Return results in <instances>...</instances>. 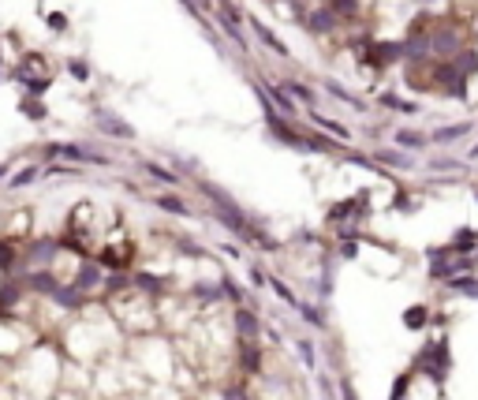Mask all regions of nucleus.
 Segmentation results:
<instances>
[{"mask_svg":"<svg viewBox=\"0 0 478 400\" xmlns=\"http://www.w3.org/2000/svg\"><path fill=\"white\" fill-rule=\"evenodd\" d=\"M251 27H254V34L262 38V45H266V49H273L277 57H288V45H284V41H280V38L273 34V30H269V27L262 23V19H251Z\"/></svg>","mask_w":478,"mask_h":400,"instance_id":"f257e3e1","label":"nucleus"},{"mask_svg":"<svg viewBox=\"0 0 478 400\" xmlns=\"http://www.w3.org/2000/svg\"><path fill=\"white\" fill-rule=\"evenodd\" d=\"M94 285H101V269H97L94 262H82V266H79V277H75V285H71V288L90 292Z\"/></svg>","mask_w":478,"mask_h":400,"instance_id":"f03ea898","label":"nucleus"},{"mask_svg":"<svg viewBox=\"0 0 478 400\" xmlns=\"http://www.w3.org/2000/svg\"><path fill=\"white\" fill-rule=\"evenodd\" d=\"M396 57H400V45H385V41L382 45H370V52H366V60H370L374 68H385V64L396 60Z\"/></svg>","mask_w":478,"mask_h":400,"instance_id":"7ed1b4c3","label":"nucleus"},{"mask_svg":"<svg viewBox=\"0 0 478 400\" xmlns=\"http://www.w3.org/2000/svg\"><path fill=\"white\" fill-rule=\"evenodd\" d=\"M236 326H239V333H243V341H254V337H258V318L251 315V310H239V315H236Z\"/></svg>","mask_w":478,"mask_h":400,"instance_id":"20e7f679","label":"nucleus"},{"mask_svg":"<svg viewBox=\"0 0 478 400\" xmlns=\"http://www.w3.org/2000/svg\"><path fill=\"white\" fill-rule=\"evenodd\" d=\"M15 258H19V247L12 240H0V273L15 269Z\"/></svg>","mask_w":478,"mask_h":400,"instance_id":"39448f33","label":"nucleus"},{"mask_svg":"<svg viewBox=\"0 0 478 400\" xmlns=\"http://www.w3.org/2000/svg\"><path fill=\"white\" fill-rule=\"evenodd\" d=\"M430 45L437 49V52H456V45H460V41H456V34H452V30H437Z\"/></svg>","mask_w":478,"mask_h":400,"instance_id":"423d86ee","label":"nucleus"},{"mask_svg":"<svg viewBox=\"0 0 478 400\" xmlns=\"http://www.w3.org/2000/svg\"><path fill=\"white\" fill-rule=\"evenodd\" d=\"M310 116H314V124L325 127V131H333L336 138H340V143H347V138H352V135H347V127H340L336 120H325V116H318V113H310Z\"/></svg>","mask_w":478,"mask_h":400,"instance_id":"0eeeda50","label":"nucleus"},{"mask_svg":"<svg viewBox=\"0 0 478 400\" xmlns=\"http://www.w3.org/2000/svg\"><path fill=\"white\" fill-rule=\"evenodd\" d=\"M34 176H38V165H27V169H19L15 176H8V187H27Z\"/></svg>","mask_w":478,"mask_h":400,"instance_id":"6e6552de","label":"nucleus"},{"mask_svg":"<svg viewBox=\"0 0 478 400\" xmlns=\"http://www.w3.org/2000/svg\"><path fill=\"white\" fill-rule=\"evenodd\" d=\"M333 23H336V15L329 12V8H321V12L310 19V30H314V34H321V30H329Z\"/></svg>","mask_w":478,"mask_h":400,"instance_id":"1a4fd4ad","label":"nucleus"},{"mask_svg":"<svg viewBox=\"0 0 478 400\" xmlns=\"http://www.w3.org/2000/svg\"><path fill=\"white\" fill-rule=\"evenodd\" d=\"M101 127H105V131H113V135H120V138H131V135H135L131 127H124L116 116H105V113H101Z\"/></svg>","mask_w":478,"mask_h":400,"instance_id":"9d476101","label":"nucleus"},{"mask_svg":"<svg viewBox=\"0 0 478 400\" xmlns=\"http://www.w3.org/2000/svg\"><path fill=\"white\" fill-rule=\"evenodd\" d=\"M456 71H460L463 79H467V75H475L478 71V52H463V57L456 60Z\"/></svg>","mask_w":478,"mask_h":400,"instance_id":"9b49d317","label":"nucleus"},{"mask_svg":"<svg viewBox=\"0 0 478 400\" xmlns=\"http://www.w3.org/2000/svg\"><path fill=\"white\" fill-rule=\"evenodd\" d=\"M266 97H273V105H277L280 113H296V101H291L284 90H266Z\"/></svg>","mask_w":478,"mask_h":400,"instance_id":"f8f14e48","label":"nucleus"},{"mask_svg":"<svg viewBox=\"0 0 478 400\" xmlns=\"http://www.w3.org/2000/svg\"><path fill=\"white\" fill-rule=\"evenodd\" d=\"M284 94H296L303 105H314V94H310V86H303V83H288V86H284Z\"/></svg>","mask_w":478,"mask_h":400,"instance_id":"ddd939ff","label":"nucleus"},{"mask_svg":"<svg viewBox=\"0 0 478 400\" xmlns=\"http://www.w3.org/2000/svg\"><path fill=\"white\" fill-rule=\"evenodd\" d=\"M325 90H329L333 97H340V101H352V105H355V109H363V101H355V97H352V94H347V90H344V86H340V83H325Z\"/></svg>","mask_w":478,"mask_h":400,"instance_id":"4468645a","label":"nucleus"},{"mask_svg":"<svg viewBox=\"0 0 478 400\" xmlns=\"http://www.w3.org/2000/svg\"><path fill=\"white\" fill-rule=\"evenodd\" d=\"M157 206H161V210H168V213H187V206H183L180 199H172V194H161Z\"/></svg>","mask_w":478,"mask_h":400,"instance_id":"2eb2a0df","label":"nucleus"},{"mask_svg":"<svg viewBox=\"0 0 478 400\" xmlns=\"http://www.w3.org/2000/svg\"><path fill=\"white\" fill-rule=\"evenodd\" d=\"M463 131H467V124H456V127H441L433 138H437V143H449V138H460Z\"/></svg>","mask_w":478,"mask_h":400,"instance_id":"dca6fc26","label":"nucleus"},{"mask_svg":"<svg viewBox=\"0 0 478 400\" xmlns=\"http://www.w3.org/2000/svg\"><path fill=\"white\" fill-rule=\"evenodd\" d=\"M329 12H336V15H355V12H358V4H355V0H333Z\"/></svg>","mask_w":478,"mask_h":400,"instance_id":"f3484780","label":"nucleus"},{"mask_svg":"<svg viewBox=\"0 0 478 400\" xmlns=\"http://www.w3.org/2000/svg\"><path fill=\"white\" fill-rule=\"evenodd\" d=\"M377 161H385V165H400V169H407V165H411L407 157H400V154H389V150H382V154H377Z\"/></svg>","mask_w":478,"mask_h":400,"instance_id":"a211bd4d","label":"nucleus"},{"mask_svg":"<svg viewBox=\"0 0 478 400\" xmlns=\"http://www.w3.org/2000/svg\"><path fill=\"white\" fill-rule=\"evenodd\" d=\"M396 138H400V146H422V143H426V138L415 135V131H400Z\"/></svg>","mask_w":478,"mask_h":400,"instance_id":"6ab92c4d","label":"nucleus"},{"mask_svg":"<svg viewBox=\"0 0 478 400\" xmlns=\"http://www.w3.org/2000/svg\"><path fill=\"white\" fill-rule=\"evenodd\" d=\"M404 322H407V326H422V322H426V310H407V315H404Z\"/></svg>","mask_w":478,"mask_h":400,"instance_id":"aec40b11","label":"nucleus"},{"mask_svg":"<svg viewBox=\"0 0 478 400\" xmlns=\"http://www.w3.org/2000/svg\"><path fill=\"white\" fill-rule=\"evenodd\" d=\"M150 169V176H157V180H165V183H176V176H172V172H165L161 165H146Z\"/></svg>","mask_w":478,"mask_h":400,"instance_id":"412c9836","label":"nucleus"},{"mask_svg":"<svg viewBox=\"0 0 478 400\" xmlns=\"http://www.w3.org/2000/svg\"><path fill=\"white\" fill-rule=\"evenodd\" d=\"M452 288H460V292H471V296H478V285H475V280H456Z\"/></svg>","mask_w":478,"mask_h":400,"instance_id":"4be33fe9","label":"nucleus"},{"mask_svg":"<svg viewBox=\"0 0 478 400\" xmlns=\"http://www.w3.org/2000/svg\"><path fill=\"white\" fill-rule=\"evenodd\" d=\"M471 154H475V157H478V146H475V150H471Z\"/></svg>","mask_w":478,"mask_h":400,"instance_id":"5701e85b","label":"nucleus"},{"mask_svg":"<svg viewBox=\"0 0 478 400\" xmlns=\"http://www.w3.org/2000/svg\"><path fill=\"white\" fill-rule=\"evenodd\" d=\"M0 176H4V165H0Z\"/></svg>","mask_w":478,"mask_h":400,"instance_id":"b1692460","label":"nucleus"}]
</instances>
